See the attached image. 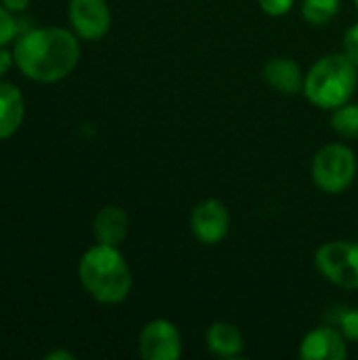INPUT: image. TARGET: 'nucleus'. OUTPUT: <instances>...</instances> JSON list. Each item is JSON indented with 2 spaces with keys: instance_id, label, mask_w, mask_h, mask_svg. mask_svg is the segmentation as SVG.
Here are the masks:
<instances>
[{
  "instance_id": "1",
  "label": "nucleus",
  "mask_w": 358,
  "mask_h": 360,
  "mask_svg": "<svg viewBox=\"0 0 358 360\" xmlns=\"http://www.w3.org/2000/svg\"><path fill=\"white\" fill-rule=\"evenodd\" d=\"M13 57L25 78L51 84L74 72L80 59V42L70 30L36 27L15 40Z\"/></svg>"
},
{
  "instance_id": "2",
  "label": "nucleus",
  "mask_w": 358,
  "mask_h": 360,
  "mask_svg": "<svg viewBox=\"0 0 358 360\" xmlns=\"http://www.w3.org/2000/svg\"><path fill=\"white\" fill-rule=\"evenodd\" d=\"M78 278L82 289L99 304H120L133 289L131 268L118 247L93 245L84 251L78 264Z\"/></svg>"
},
{
  "instance_id": "3",
  "label": "nucleus",
  "mask_w": 358,
  "mask_h": 360,
  "mask_svg": "<svg viewBox=\"0 0 358 360\" xmlns=\"http://www.w3.org/2000/svg\"><path fill=\"white\" fill-rule=\"evenodd\" d=\"M358 84V68L344 55L331 53L317 59L306 72L304 95L321 110H335L350 101Z\"/></svg>"
},
{
  "instance_id": "4",
  "label": "nucleus",
  "mask_w": 358,
  "mask_h": 360,
  "mask_svg": "<svg viewBox=\"0 0 358 360\" xmlns=\"http://www.w3.org/2000/svg\"><path fill=\"white\" fill-rule=\"evenodd\" d=\"M358 160L346 143H327L312 158V181L325 194H342L357 179Z\"/></svg>"
},
{
  "instance_id": "5",
  "label": "nucleus",
  "mask_w": 358,
  "mask_h": 360,
  "mask_svg": "<svg viewBox=\"0 0 358 360\" xmlns=\"http://www.w3.org/2000/svg\"><path fill=\"white\" fill-rule=\"evenodd\" d=\"M319 274L340 289H358V243L329 240L314 253Z\"/></svg>"
},
{
  "instance_id": "6",
  "label": "nucleus",
  "mask_w": 358,
  "mask_h": 360,
  "mask_svg": "<svg viewBox=\"0 0 358 360\" xmlns=\"http://www.w3.org/2000/svg\"><path fill=\"white\" fill-rule=\"evenodd\" d=\"M137 350L143 360L181 359L184 342L175 323L167 319H154L146 323L137 338Z\"/></svg>"
},
{
  "instance_id": "7",
  "label": "nucleus",
  "mask_w": 358,
  "mask_h": 360,
  "mask_svg": "<svg viewBox=\"0 0 358 360\" xmlns=\"http://www.w3.org/2000/svg\"><path fill=\"white\" fill-rule=\"evenodd\" d=\"M192 236L207 247L219 245L230 232V213L228 207L217 198L200 200L190 213Z\"/></svg>"
},
{
  "instance_id": "8",
  "label": "nucleus",
  "mask_w": 358,
  "mask_h": 360,
  "mask_svg": "<svg viewBox=\"0 0 358 360\" xmlns=\"http://www.w3.org/2000/svg\"><path fill=\"white\" fill-rule=\"evenodd\" d=\"M68 19L72 32L87 42L103 38L112 27V13L106 0H70Z\"/></svg>"
},
{
  "instance_id": "9",
  "label": "nucleus",
  "mask_w": 358,
  "mask_h": 360,
  "mask_svg": "<svg viewBox=\"0 0 358 360\" xmlns=\"http://www.w3.org/2000/svg\"><path fill=\"white\" fill-rule=\"evenodd\" d=\"M298 356L302 360H346L348 340L335 325H323L308 331L302 342Z\"/></svg>"
},
{
  "instance_id": "10",
  "label": "nucleus",
  "mask_w": 358,
  "mask_h": 360,
  "mask_svg": "<svg viewBox=\"0 0 358 360\" xmlns=\"http://www.w3.org/2000/svg\"><path fill=\"white\" fill-rule=\"evenodd\" d=\"M262 76H264L268 86H272L274 91H279L283 95L304 93L306 74H304L302 65L291 57H272V59H268L264 70H262Z\"/></svg>"
},
{
  "instance_id": "11",
  "label": "nucleus",
  "mask_w": 358,
  "mask_h": 360,
  "mask_svg": "<svg viewBox=\"0 0 358 360\" xmlns=\"http://www.w3.org/2000/svg\"><path fill=\"white\" fill-rule=\"evenodd\" d=\"M93 234L97 243L101 245H112L120 247L129 234V215L122 207L118 205H106L99 209L93 221Z\"/></svg>"
},
{
  "instance_id": "12",
  "label": "nucleus",
  "mask_w": 358,
  "mask_h": 360,
  "mask_svg": "<svg viewBox=\"0 0 358 360\" xmlns=\"http://www.w3.org/2000/svg\"><path fill=\"white\" fill-rule=\"evenodd\" d=\"M205 342L211 354L222 359H236L245 350V338L241 329L228 321H215L205 333Z\"/></svg>"
},
{
  "instance_id": "13",
  "label": "nucleus",
  "mask_w": 358,
  "mask_h": 360,
  "mask_svg": "<svg viewBox=\"0 0 358 360\" xmlns=\"http://www.w3.org/2000/svg\"><path fill=\"white\" fill-rule=\"evenodd\" d=\"M25 103L17 84L0 80V141L15 135L23 122Z\"/></svg>"
},
{
  "instance_id": "14",
  "label": "nucleus",
  "mask_w": 358,
  "mask_h": 360,
  "mask_svg": "<svg viewBox=\"0 0 358 360\" xmlns=\"http://www.w3.org/2000/svg\"><path fill=\"white\" fill-rule=\"evenodd\" d=\"M331 129L346 139L358 137V103L346 101L340 108L331 110Z\"/></svg>"
},
{
  "instance_id": "15",
  "label": "nucleus",
  "mask_w": 358,
  "mask_h": 360,
  "mask_svg": "<svg viewBox=\"0 0 358 360\" xmlns=\"http://www.w3.org/2000/svg\"><path fill=\"white\" fill-rule=\"evenodd\" d=\"M300 11L310 25H327L340 13V0H302Z\"/></svg>"
},
{
  "instance_id": "16",
  "label": "nucleus",
  "mask_w": 358,
  "mask_h": 360,
  "mask_svg": "<svg viewBox=\"0 0 358 360\" xmlns=\"http://www.w3.org/2000/svg\"><path fill=\"white\" fill-rule=\"evenodd\" d=\"M329 323L335 325L348 342L358 344V308H338L335 316L329 319Z\"/></svg>"
},
{
  "instance_id": "17",
  "label": "nucleus",
  "mask_w": 358,
  "mask_h": 360,
  "mask_svg": "<svg viewBox=\"0 0 358 360\" xmlns=\"http://www.w3.org/2000/svg\"><path fill=\"white\" fill-rule=\"evenodd\" d=\"M19 38V21L15 19V13L8 11L4 4L0 6V46H6Z\"/></svg>"
},
{
  "instance_id": "18",
  "label": "nucleus",
  "mask_w": 358,
  "mask_h": 360,
  "mask_svg": "<svg viewBox=\"0 0 358 360\" xmlns=\"http://www.w3.org/2000/svg\"><path fill=\"white\" fill-rule=\"evenodd\" d=\"M257 4L270 17H283L293 8L295 0H257Z\"/></svg>"
},
{
  "instance_id": "19",
  "label": "nucleus",
  "mask_w": 358,
  "mask_h": 360,
  "mask_svg": "<svg viewBox=\"0 0 358 360\" xmlns=\"http://www.w3.org/2000/svg\"><path fill=\"white\" fill-rule=\"evenodd\" d=\"M342 53L358 68V23H352L344 34V49Z\"/></svg>"
},
{
  "instance_id": "20",
  "label": "nucleus",
  "mask_w": 358,
  "mask_h": 360,
  "mask_svg": "<svg viewBox=\"0 0 358 360\" xmlns=\"http://www.w3.org/2000/svg\"><path fill=\"white\" fill-rule=\"evenodd\" d=\"M15 63V57L11 51H6L4 46H0V78L11 70V65Z\"/></svg>"
},
{
  "instance_id": "21",
  "label": "nucleus",
  "mask_w": 358,
  "mask_h": 360,
  "mask_svg": "<svg viewBox=\"0 0 358 360\" xmlns=\"http://www.w3.org/2000/svg\"><path fill=\"white\" fill-rule=\"evenodd\" d=\"M2 4H4L8 11H13V13H21V11L27 8L30 0H2Z\"/></svg>"
},
{
  "instance_id": "22",
  "label": "nucleus",
  "mask_w": 358,
  "mask_h": 360,
  "mask_svg": "<svg viewBox=\"0 0 358 360\" xmlns=\"http://www.w3.org/2000/svg\"><path fill=\"white\" fill-rule=\"evenodd\" d=\"M46 360H74V354L72 352H65V350H53V352H49Z\"/></svg>"
},
{
  "instance_id": "23",
  "label": "nucleus",
  "mask_w": 358,
  "mask_h": 360,
  "mask_svg": "<svg viewBox=\"0 0 358 360\" xmlns=\"http://www.w3.org/2000/svg\"><path fill=\"white\" fill-rule=\"evenodd\" d=\"M354 2H357V6H358V0H354Z\"/></svg>"
}]
</instances>
